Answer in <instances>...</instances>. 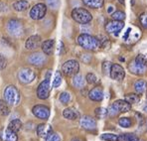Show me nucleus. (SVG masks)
Masks as SVG:
<instances>
[{
	"instance_id": "nucleus-40",
	"label": "nucleus",
	"mask_w": 147,
	"mask_h": 141,
	"mask_svg": "<svg viewBox=\"0 0 147 141\" xmlns=\"http://www.w3.org/2000/svg\"><path fill=\"white\" fill-rule=\"evenodd\" d=\"M110 68H111V63L110 62L105 61V62L102 63V72L105 74V75H109Z\"/></svg>"
},
{
	"instance_id": "nucleus-33",
	"label": "nucleus",
	"mask_w": 147,
	"mask_h": 141,
	"mask_svg": "<svg viewBox=\"0 0 147 141\" xmlns=\"http://www.w3.org/2000/svg\"><path fill=\"white\" fill-rule=\"evenodd\" d=\"M111 17L113 20H117V21H123L125 19V13L122 11H114L111 14Z\"/></svg>"
},
{
	"instance_id": "nucleus-25",
	"label": "nucleus",
	"mask_w": 147,
	"mask_h": 141,
	"mask_svg": "<svg viewBox=\"0 0 147 141\" xmlns=\"http://www.w3.org/2000/svg\"><path fill=\"white\" fill-rule=\"evenodd\" d=\"M73 84L77 88H83L85 86V79H84L81 74H77V75L74 76Z\"/></svg>"
},
{
	"instance_id": "nucleus-34",
	"label": "nucleus",
	"mask_w": 147,
	"mask_h": 141,
	"mask_svg": "<svg viewBox=\"0 0 147 141\" xmlns=\"http://www.w3.org/2000/svg\"><path fill=\"white\" fill-rule=\"evenodd\" d=\"M61 82H62V74H61V72L58 71V72H56L55 77H54L53 86L54 88H58V86H60Z\"/></svg>"
},
{
	"instance_id": "nucleus-20",
	"label": "nucleus",
	"mask_w": 147,
	"mask_h": 141,
	"mask_svg": "<svg viewBox=\"0 0 147 141\" xmlns=\"http://www.w3.org/2000/svg\"><path fill=\"white\" fill-rule=\"evenodd\" d=\"M128 69H129V72H130V73L134 74V75H138V76L143 75L146 71L145 67H142V66H140V65L136 64L134 61L131 62L130 64L128 65Z\"/></svg>"
},
{
	"instance_id": "nucleus-2",
	"label": "nucleus",
	"mask_w": 147,
	"mask_h": 141,
	"mask_svg": "<svg viewBox=\"0 0 147 141\" xmlns=\"http://www.w3.org/2000/svg\"><path fill=\"white\" fill-rule=\"evenodd\" d=\"M4 101L8 105H17L20 101V92L14 86H8L4 90Z\"/></svg>"
},
{
	"instance_id": "nucleus-47",
	"label": "nucleus",
	"mask_w": 147,
	"mask_h": 141,
	"mask_svg": "<svg viewBox=\"0 0 147 141\" xmlns=\"http://www.w3.org/2000/svg\"><path fill=\"white\" fill-rule=\"evenodd\" d=\"M117 1L119 2V3H121V4L124 3V0H117Z\"/></svg>"
},
{
	"instance_id": "nucleus-10",
	"label": "nucleus",
	"mask_w": 147,
	"mask_h": 141,
	"mask_svg": "<svg viewBox=\"0 0 147 141\" xmlns=\"http://www.w3.org/2000/svg\"><path fill=\"white\" fill-rule=\"evenodd\" d=\"M109 76L112 80H114V81H117V82L122 81L125 77L124 69L118 64H112L111 68H110Z\"/></svg>"
},
{
	"instance_id": "nucleus-9",
	"label": "nucleus",
	"mask_w": 147,
	"mask_h": 141,
	"mask_svg": "<svg viewBox=\"0 0 147 141\" xmlns=\"http://www.w3.org/2000/svg\"><path fill=\"white\" fill-rule=\"evenodd\" d=\"M35 73L34 71H32L31 69L29 68H24L22 69L18 74V79H19V82L23 84H30L35 80Z\"/></svg>"
},
{
	"instance_id": "nucleus-23",
	"label": "nucleus",
	"mask_w": 147,
	"mask_h": 141,
	"mask_svg": "<svg viewBox=\"0 0 147 141\" xmlns=\"http://www.w3.org/2000/svg\"><path fill=\"white\" fill-rule=\"evenodd\" d=\"M147 88V84L143 80H137L134 82V90L138 94H142L146 92Z\"/></svg>"
},
{
	"instance_id": "nucleus-19",
	"label": "nucleus",
	"mask_w": 147,
	"mask_h": 141,
	"mask_svg": "<svg viewBox=\"0 0 147 141\" xmlns=\"http://www.w3.org/2000/svg\"><path fill=\"white\" fill-rule=\"evenodd\" d=\"M88 97L90 99L94 101H101L103 98V92L99 86L94 88L90 92H88Z\"/></svg>"
},
{
	"instance_id": "nucleus-31",
	"label": "nucleus",
	"mask_w": 147,
	"mask_h": 141,
	"mask_svg": "<svg viewBox=\"0 0 147 141\" xmlns=\"http://www.w3.org/2000/svg\"><path fill=\"white\" fill-rule=\"evenodd\" d=\"M118 124L123 128H128L132 125V120L129 117H121L118 120Z\"/></svg>"
},
{
	"instance_id": "nucleus-4",
	"label": "nucleus",
	"mask_w": 147,
	"mask_h": 141,
	"mask_svg": "<svg viewBox=\"0 0 147 141\" xmlns=\"http://www.w3.org/2000/svg\"><path fill=\"white\" fill-rule=\"evenodd\" d=\"M7 30L13 37L20 38L24 34V26L17 19H10L7 23Z\"/></svg>"
},
{
	"instance_id": "nucleus-6",
	"label": "nucleus",
	"mask_w": 147,
	"mask_h": 141,
	"mask_svg": "<svg viewBox=\"0 0 147 141\" xmlns=\"http://www.w3.org/2000/svg\"><path fill=\"white\" fill-rule=\"evenodd\" d=\"M80 71V64L76 60H69L64 63L62 66V72L67 77H72L79 73Z\"/></svg>"
},
{
	"instance_id": "nucleus-30",
	"label": "nucleus",
	"mask_w": 147,
	"mask_h": 141,
	"mask_svg": "<svg viewBox=\"0 0 147 141\" xmlns=\"http://www.w3.org/2000/svg\"><path fill=\"white\" fill-rule=\"evenodd\" d=\"M10 112L8 105L5 103V101H0V115L6 116Z\"/></svg>"
},
{
	"instance_id": "nucleus-26",
	"label": "nucleus",
	"mask_w": 147,
	"mask_h": 141,
	"mask_svg": "<svg viewBox=\"0 0 147 141\" xmlns=\"http://www.w3.org/2000/svg\"><path fill=\"white\" fill-rule=\"evenodd\" d=\"M8 128L11 130V131L17 133L19 130L22 128V122L19 119H13L12 121H10L9 124H8Z\"/></svg>"
},
{
	"instance_id": "nucleus-36",
	"label": "nucleus",
	"mask_w": 147,
	"mask_h": 141,
	"mask_svg": "<svg viewBox=\"0 0 147 141\" xmlns=\"http://www.w3.org/2000/svg\"><path fill=\"white\" fill-rule=\"evenodd\" d=\"M60 101L63 103V105H67V103H70L71 101V94H69V92H62L61 94H60V97H59Z\"/></svg>"
},
{
	"instance_id": "nucleus-39",
	"label": "nucleus",
	"mask_w": 147,
	"mask_h": 141,
	"mask_svg": "<svg viewBox=\"0 0 147 141\" xmlns=\"http://www.w3.org/2000/svg\"><path fill=\"white\" fill-rule=\"evenodd\" d=\"M139 21L140 24L142 25V27L147 29V12H143L139 15Z\"/></svg>"
},
{
	"instance_id": "nucleus-21",
	"label": "nucleus",
	"mask_w": 147,
	"mask_h": 141,
	"mask_svg": "<svg viewBox=\"0 0 147 141\" xmlns=\"http://www.w3.org/2000/svg\"><path fill=\"white\" fill-rule=\"evenodd\" d=\"M55 50V41L54 40H46L42 43V51L46 55H52Z\"/></svg>"
},
{
	"instance_id": "nucleus-11",
	"label": "nucleus",
	"mask_w": 147,
	"mask_h": 141,
	"mask_svg": "<svg viewBox=\"0 0 147 141\" xmlns=\"http://www.w3.org/2000/svg\"><path fill=\"white\" fill-rule=\"evenodd\" d=\"M32 112H33V114L37 118L43 119V120L48 119L50 116V109L46 105H35L33 107V109H32Z\"/></svg>"
},
{
	"instance_id": "nucleus-12",
	"label": "nucleus",
	"mask_w": 147,
	"mask_h": 141,
	"mask_svg": "<svg viewBox=\"0 0 147 141\" xmlns=\"http://www.w3.org/2000/svg\"><path fill=\"white\" fill-rule=\"evenodd\" d=\"M80 124L86 130H94L96 128V121L94 118H92V116L85 115L81 118L80 120Z\"/></svg>"
},
{
	"instance_id": "nucleus-37",
	"label": "nucleus",
	"mask_w": 147,
	"mask_h": 141,
	"mask_svg": "<svg viewBox=\"0 0 147 141\" xmlns=\"http://www.w3.org/2000/svg\"><path fill=\"white\" fill-rule=\"evenodd\" d=\"M86 81L90 84H94L96 82H98V78H96V76L94 75V74L88 73V75L86 76Z\"/></svg>"
},
{
	"instance_id": "nucleus-38",
	"label": "nucleus",
	"mask_w": 147,
	"mask_h": 141,
	"mask_svg": "<svg viewBox=\"0 0 147 141\" xmlns=\"http://www.w3.org/2000/svg\"><path fill=\"white\" fill-rule=\"evenodd\" d=\"M45 1H46L47 6L51 8V9H56V8H58L60 5L59 0H45Z\"/></svg>"
},
{
	"instance_id": "nucleus-46",
	"label": "nucleus",
	"mask_w": 147,
	"mask_h": 141,
	"mask_svg": "<svg viewBox=\"0 0 147 141\" xmlns=\"http://www.w3.org/2000/svg\"><path fill=\"white\" fill-rule=\"evenodd\" d=\"M72 141H84L83 139H80V138H75V139H73Z\"/></svg>"
},
{
	"instance_id": "nucleus-14",
	"label": "nucleus",
	"mask_w": 147,
	"mask_h": 141,
	"mask_svg": "<svg viewBox=\"0 0 147 141\" xmlns=\"http://www.w3.org/2000/svg\"><path fill=\"white\" fill-rule=\"evenodd\" d=\"M46 58L41 53H34L28 57V62L35 67H41L45 64Z\"/></svg>"
},
{
	"instance_id": "nucleus-28",
	"label": "nucleus",
	"mask_w": 147,
	"mask_h": 141,
	"mask_svg": "<svg viewBox=\"0 0 147 141\" xmlns=\"http://www.w3.org/2000/svg\"><path fill=\"white\" fill-rule=\"evenodd\" d=\"M134 62L136 63V64L140 65V66L147 68V55L139 54V55L136 56V58L134 59Z\"/></svg>"
},
{
	"instance_id": "nucleus-24",
	"label": "nucleus",
	"mask_w": 147,
	"mask_h": 141,
	"mask_svg": "<svg viewBox=\"0 0 147 141\" xmlns=\"http://www.w3.org/2000/svg\"><path fill=\"white\" fill-rule=\"evenodd\" d=\"M13 8L18 12L25 11V10H27L29 8V3L26 0H18V1H16L13 4Z\"/></svg>"
},
{
	"instance_id": "nucleus-5",
	"label": "nucleus",
	"mask_w": 147,
	"mask_h": 141,
	"mask_svg": "<svg viewBox=\"0 0 147 141\" xmlns=\"http://www.w3.org/2000/svg\"><path fill=\"white\" fill-rule=\"evenodd\" d=\"M50 77L51 72H48L46 75V80H44L37 88V96L40 99H47L50 95Z\"/></svg>"
},
{
	"instance_id": "nucleus-27",
	"label": "nucleus",
	"mask_w": 147,
	"mask_h": 141,
	"mask_svg": "<svg viewBox=\"0 0 147 141\" xmlns=\"http://www.w3.org/2000/svg\"><path fill=\"white\" fill-rule=\"evenodd\" d=\"M124 101H127L129 105H133V103H137L140 101V95L137 94H127L124 97Z\"/></svg>"
},
{
	"instance_id": "nucleus-44",
	"label": "nucleus",
	"mask_w": 147,
	"mask_h": 141,
	"mask_svg": "<svg viewBox=\"0 0 147 141\" xmlns=\"http://www.w3.org/2000/svg\"><path fill=\"white\" fill-rule=\"evenodd\" d=\"M130 31H131V29H128V30L126 31V33L124 34V36H123V39H124V40H126V39H127V37H128L129 33H130Z\"/></svg>"
},
{
	"instance_id": "nucleus-35",
	"label": "nucleus",
	"mask_w": 147,
	"mask_h": 141,
	"mask_svg": "<svg viewBox=\"0 0 147 141\" xmlns=\"http://www.w3.org/2000/svg\"><path fill=\"white\" fill-rule=\"evenodd\" d=\"M94 113L98 118H105L107 115V109L103 107H98L94 110Z\"/></svg>"
},
{
	"instance_id": "nucleus-1",
	"label": "nucleus",
	"mask_w": 147,
	"mask_h": 141,
	"mask_svg": "<svg viewBox=\"0 0 147 141\" xmlns=\"http://www.w3.org/2000/svg\"><path fill=\"white\" fill-rule=\"evenodd\" d=\"M77 42L83 49L88 51H96L100 47L98 39L88 34H81L78 37Z\"/></svg>"
},
{
	"instance_id": "nucleus-29",
	"label": "nucleus",
	"mask_w": 147,
	"mask_h": 141,
	"mask_svg": "<svg viewBox=\"0 0 147 141\" xmlns=\"http://www.w3.org/2000/svg\"><path fill=\"white\" fill-rule=\"evenodd\" d=\"M118 138H119V141H139L137 136L132 133H124L118 136Z\"/></svg>"
},
{
	"instance_id": "nucleus-42",
	"label": "nucleus",
	"mask_w": 147,
	"mask_h": 141,
	"mask_svg": "<svg viewBox=\"0 0 147 141\" xmlns=\"http://www.w3.org/2000/svg\"><path fill=\"white\" fill-rule=\"evenodd\" d=\"M107 114H109V116H116L117 114H119V112H118L117 110H116V108L111 105L109 107V109H107Z\"/></svg>"
},
{
	"instance_id": "nucleus-8",
	"label": "nucleus",
	"mask_w": 147,
	"mask_h": 141,
	"mask_svg": "<svg viewBox=\"0 0 147 141\" xmlns=\"http://www.w3.org/2000/svg\"><path fill=\"white\" fill-rule=\"evenodd\" d=\"M123 27H124L123 21L111 20L105 24V31L114 36H117L119 32L123 29Z\"/></svg>"
},
{
	"instance_id": "nucleus-13",
	"label": "nucleus",
	"mask_w": 147,
	"mask_h": 141,
	"mask_svg": "<svg viewBox=\"0 0 147 141\" xmlns=\"http://www.w3.org/2000/svg\"><path fill=\"white\" fill-rule=\"evenodd\" d=\"M41 43H42V39L38 35H33L27 39L25 43V47L27 50H36L40 47Z\"/></svg>"
},
{
	"instance_id": "nucleus-32",
	"label": "nucleus",
	"mask_w": 147,
	"mask_h": 141,
	"mask_svg": "<svg viewBox=\"0 0 147 141\" xmlns=\"http://www.w3.org/2000/svg\"><path fill=\"white\" fill-rule=\"evenodd\" d=\"M100 139L105 140V141H119L117 135L112 133H103L100 135Z\"/></svg>"
},
{
	"instance_id": "nucleus-7",
	"label": "nucleus",
	"mask_w": 147,
	"mask_h": 141,
	"mask_svg": "<svg viewBox=\"0 0 147 141\" xmlns=\"http://www.w3.org/2000/svg\"><path fill=\"white\" fill-rule=\"evenodd\" d=\"M46 12H47L46 5L43 3H38L31 8L29 15L33 20H41V19H43L45 17Z\"/></svg>"
},
{
	"instance_id": "nucleus-45",
	"label": "nucleus",
	"mask_w": 147,
	"mask_h": 141,
	"mask_svg": "<svg viewBox=\"0 0 147 141\" xmlns=\"http://www.w3.org/2000/svg\"><path fill=\"white\" fill-rule=\"evenodd\" d=\"M112 10H113V7H112V6H110V7L109 8V10H107V12L110 13V12H112Z\"/></svg>"
},
{
	"instance_id": "nucleus-3",
	"label": "nucleus",
	"mask_w": 147,
	"mask_h": 141,
	"mask_svg": "<svg viewBox=\"0 0 147 141\" xmlns=\"http://www.w3.org/2000/svg\"><path fill=\"white\" fill-rule=\"evenodd\" d=\"M72 18L80 24H88L92 20L90 11L85 8H75L72 11Z\"/></svg>"
},
{
	"instance_id": "nucleus-18",
	"label": "nucleus",
	"mask_w": 147,
	"mask_h": 141,
	"mask_svg": "<svg viewBox=\"0 0 147 141\" xmlns=\"http://www.w3.org/2000/svg\"><path fill=\"white\" fill-rule=\"evenodd\" d=\"M63 116H64L65 118L69 119V120H76V119L80 118L81 114H80V112L78 111L76 108L69 107V108H66V109L63 111Z\"/></svg>"
},
{
	"instance_id": "nucleus-41",
	"label": "nucleus",
	"mask_w": 147,
	"mask_h": 141,
	"mask_svg": "<svg viewBox=\"0 0 147 141\" xmlns=\"http://www.w3.org/2000/svg\"><path fill=\"white\" fill-rule=\"evenodd\" d=\"M46 141H61V137H60L59 134L55 133V132H52L48 137L46 138Z\"/></svg>"
},
{
	"instance_id": "nucleus-17",
	"label": "nucleus",
	"mask_w": 147,
	"mask_h": 141,
	"mask_svg": "<svg viewBox=\"0 0 147 141\" xmlns=\"http://www.w3.org/2000/svg\"><path fill=\"white\" fill-rule=\"evenodd\" d=\"M112 105L116 108L118 112H128L129 110L131 109V105H129L127 101H122V99H118V101H114L112 103Z\"/></svg>"
},
{
	"instance_id": "nucleus-16",
	"label": "nucleus",
	"mask_w": 147,
	"mask_h": 141,
	"mask_svg": "<svg viewBox=\"0 0 147 141\" xmlns=\"http://www.w3.org/2000/svg\"><path fill=\"white\" fill-rule=\"evenodd\" d=\"M52 132H53V128L46 123H42L37 126V134L42 138H47Z\"/></svg>"
},
{
	"instance_id": "nucleus-22",
	"label": "nucleus",
	"mask_w": 147,
	"mask_h": 141,
	"mask_svg": "<svg viewBox=\"0 0 147 141\" xmlns=\"http://www.w3.org/2000/svg\"><path fill=\"white\" fill-rule=\"evenodd\" d=\"M83 2L86 6L92 8V9L101 8L105 4V0H83Z\"/></svg>"
},
{
	"instance_id": "nucleus-43",
	"label": "nucleus",
	"mask_w": 147,
	"mask_h": 141,
	"mask_svg": "<svg viewBox=\"0 0 147 141\" xmlns=\"http://www.w3.org/2000/svg\"><path fill=\"white\" fill-rule=\"evenodd\" d=\"M6 65H7V61H6L5 58L0 54V71L3 70V69H5Z\"/></svg>"
},
{
	"instance_id": "nucleus-15",
	"label": "nucleus",
	"mask_w": 147,
	"mask_h": 141,
	"mask_svg": "<svg viewBox=\"0 0 147 141\" xmlns=\"http://www.w3.org/2000/svg\"><path fill=\"white\" fill-rule=\"evenodd\" d=\"M0 138L2 141H17L18 140V136L17 133L11 131L9 128H3L0 131Z\"/></svg>"
}]
</instances>
